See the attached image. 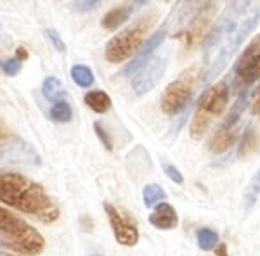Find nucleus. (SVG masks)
Wrapping results in <instances>:
<instances>
[{"label": "nucleus", "instance_id": "a211bd4d", "mask_svg": "<svg viewBox=\"0 0 260 256\" xmlns=\"http://www.w3.org/2000/svg\"><path fill=\"white\" fill-rule=\"evenodd\" d=\"M50 118L57 123H68L73 118V109H71L70 102L66 99H59L54 102V106L50 107Z\"/></svg>", "mask_w": 260, "mask_h": 256}, {"label": "nucleus", "instance_id": "72a5a7b5", "mask_svg": "<svg viewBox=\"0 0 260 256\" xmlns=\"http://www.w3.org/2000/svg\"><path fill=\"white\" fill-rule=\"evenodd\" d=\"M0 256H11V254H6V253H2V254H0Z\"/></svg>", "mask_w": 260, "mask_h": 256}, {"label": "nucleus", "instance_id": "c85d7f7f", "mask_svg": "<svg viewBox=\"0 0 260 256\" xmlns=\"http://www.w3.org/2000/svg\"><path fill=\"white\" fill-rule=\"evenodd\" d=\"M101 2L99 0H80V2H73L71 7L75 11H82V12H87V11H94L95 7H99Z\"/></svg>", "mask_w": 260, "mask_h": 256}, {"label": "nucleus", "instance_id": "a878e982", "mask_svg": "<svg viewBox=\"0 0 260 256\" xmlns=\"http://www.w3.org/2000/svg\"><path fill=\"white\" fill-rule=\"evenodd\" d=\"M44 33H45V36H47V39L50 40V44H52L54 47L59 50V52H62V50L66 49L64 42H62V39H61V35L56 30H52V28H45Z\"/></svg>", "mask_w": 260, "mask_h": 256}, {"label": "nucleus", "instance_id": "4468645a", "mask_svg": "<svg viewBox=\"0 0 260 256\" xmlns=\"http://www.w3.org/2000/svg\"><path fill=\"white\" fill-rule=\"evenodd\" d=\"M134 7H137V4H127V6H120V7L111 9L110 12L104 14L103 19H101V26L108 31H113V30H116V28H120L121 24L132 16Z\"/></svg>", "mask_w": 260, "mask_h": 256}, {"label": "nucleus", "instance_id": "9d476101", "mask_svg": "<svg viewBox=\"0 0 260 256\" xmlns=\"http://www.w3.org/2000/svg\"><path fill=\"white\" fill-rule=\"evenodd\" d=\"M215 9H217V6L213 2L203 4L201 9L196 12L194 18L191 19L189 26L180 33V36H182V40H184V44H186L187 49L194 47V45H198L200 42H203L205 39H207V30L212 23V18H213V14H215Z\"/></svg>", "mask_w": 260, "mask_h": 256}, {"label": "nucleus", "instance_id": "20e7f679", "mask_svg": "<svg viewBox=\"0 0 260 256\" xmlns=\"http://www.w3.org/2000/svg\"><path fill=\"white\" fill-rule=\"evenodd\" d=\"M229 85L228 82H219L201 95L196 111L192 115L189 132L192 138H201L210 127V123L219 115L224 113L229 102Z\"/></svg>", "mask_w": 260, "mask_h": 256}, {"label": "nucleus", "instance_id": "1a4fd4ad", "mask_svg": "<svg viewBox=\"0 0 260 256\" xmlns=\"http://www.w3.org/2000/svg\"><path fill=\"white\" fill-rule=\"evenodd\" d=\"M104 211H106L110 224L115 234L116 242L121 246H136L139 242V229L134 224V220L127 213L121 211L111 203H104Z\"/></svg>", "mask_w": 260, "mask_h": 256}, {"label": "nucleus", "instance_id": "c756f323", "mask_svg": "<svg viewBox=\"0 0 260 256\" xmlns=\"http://www.w3.org/2000/svg\"><path fill=\"white\" fill-rule=\"evenodd\" d=\"M251 113L255 116H260V85L257 87L255 90V99H253V104H251Z\"/></svg>", "mask_w": 260, "mask_h": 256}, {"label": "nucleus", "instance_id": "5701e85b", "mask_svg": "<svg viewBox=\"0 0 260 256\" xmlns=\"http://www.w3.org/2000/svg\"><path fill=\"white\" fill-rule=\"evenodd\" d=\"M260 196V168L257 170V173H255V177L251 178L250 186L246 187V192H245V206L246 208H251L255 203H257Z\"/></svg>", "mask_w": 260, "mask_h": 256}, {"label": "nucleus", "instance_id": "4be33fe9", "mask_svg": "<svg viewBox=\"0 0 260 256\" xmlns=\"http://www.w3.org/2000/svg\"><path fill=\"white\" fill-rule=\"evenodd\" d=\"M196 237H198V246L203 251L213 249V247L217 246V242H219V234L212 229H207V227H205V229H200L198 234H196Z\"/></svg>", "mask_w": 260, "mask_h": 256}, {"label": "nucleus", "instance_id": "6ab92c4d", "mask_svg": "<svg viewBox=\"0 0 260 256\" xmlns=\"http://www.w3.org/2000/svg\"><path fill=\"white\" fill-rule=\"evenodd\" d=\"M165 197H167L165 191H163V187H160L158 184H148V186L144 187V191H142V201H144V204L148 208H153V206H156V204L163 203Z\"/></svg>", "mask_w": 260, "mask_h": 256}, {"label": "nucleus", "instance_id": "f704fd0d", "mask_svg": "<svg viewBox=\"0 0 260 256\" xmlns=\"http://www.w3.org/2000/svg\"><path fill=\"white\" fill-rule=\"evenodd\" d=\"M94 256H101V254H94Z\"/></svg>", "mask_w": 260, "mask_h": 256}, {"label": "nucleus", "instance_id": "dca6fc26", "mask_svg": "<svg viewBox=\"0 0 260 256\" xmlns=\"http://www.w3.org/2000/svg\"><path fill=\"white\" fill-rule=\"evenodd\" d=\"M83 102H85L94 113H99V115L110 111V107H111V97L104 90L87 92L85 97H83Z\"/></svg>", "mask_w": 260, "mask_h": 256}, {"label": "nucleus", "instance_id": "cd10ccee", "mask_svg": "<svg viewBox=\"0 0 260 256\" xmlns=\"http://www.w3.org/2000/svg\"><path fill=\"white\" fill-rule=\"evenodd\" d=\"M163 171H165V175L172 180V182H175V184H182L184 182V177H182V173L177 170V166L165 163V165H163Z\"/></svg>", "mask_w": 260, "mask_h": 256}, {"label": "nucleus", "instance_id": "7c9ffc66", "mask_svg": "<svg viewBox=\"0 0 260 256\" xmlns=\"http://www.w3.org/2000/svg\"><path fill=\"white\" fill-rule=\"evenodd\" d=\"M11 132L7 130L6 127V123H4L2 120H0V142H4V140H7V138H11Z\"/></svg>", "mask_w": 260, "mask_h": 256}, {"label": "nucleus", "instance_id": "f257e3e1", "mask_svg": "<svg viewBox=\"0 0 260 256\" xmlns=\"http://www.w3.org/2000/svg\"><path fill=\"white\" fill-rule=\"evenodd\" d=\"M0 203L31 215L45 224L59 218V208L54 204L45 189L19 173H0Z\"/></svg>", "mask_w": 260, "mask_h": 256}, {"label": "nucleus", "instance_id": "2f4dec72", "mask_svg": "<svg viewBox=\"0 0 260 256\" xmlns=\"http://www.w3.org/2000/svg\"><path fill=\"white\" fill-rule=\"evenodd\" d=\"M16 57H18L19 61L28 59V50L24 47H18V49H16Z\"/></svg>", "mask_w": 260, "mask_h": 256}, {"label": "nucleus", "instance_id": "bb28decb", "mask_svg": "<svg viewBox=\"0 0 260 256\" xmlns=\"http://www.w3.org/2000/svg\"><path fill=\"white\" fill-rule=\"evenodd\" d=\"M94 130H95V133H98L99 140L103 142L104 148H106L108 151H111L113 149V142H111L110 135H108V132L104 130V127L101 125V121H94Z\"/></svg>", "mask_w": 260, "mask_h": 256}, {"label": "nucleus", "instance_id": "7ed1b4c3", "mask_svg": "<svg viewBox=\"0 0 260 256\" xmlns=\"http://www.w3.org/2000/svg\"><path fill=\"white\" fill-rule=\"evenodd\" d=\"M156 21H158L156 11L146 12L136 23H132L121 33L113 36L106 45V59L118 64V62L128 59L130 56L139 52L142 45L146 44V36H148L149 30L156 24Z\"/></svg>", "mask_w": 260, "mask_h": 256}, {"label": "nucleus", "instance_id": "423d86ee", "mask_svg": "<svg viewBox=\"0 0 260 256\" xmlns=\"http://www.w3.org/2000/svg\"><path fill=\"white\" fill-rule=\"evenodd\" d=\"M260 21V7H257V9H251L246 12V16L241 19L240 26H238V30L233 33V36L225 42L224 45L219 49V52H217L215 59H213V62L210 64V71H208L207 75H205V78L207 80H212L215 78L217 75H219V71H222V68H224L225 64L229 62V59L233 57V54L236 52L238 47L245 42L246 36L250 35L251 30H253L255 26H257V23Z\"/></svg>", "mask_w": 260, "mask_h": 256}, {"label": "nucleus", "instance_id": "473e14b6", "mask_svg": "<svg viewBox=\"0 0 260 256\" xmlns=\"http://www.w3.org/2000/svg\"><path fill=\"white\" fill-rule=\"evenodd\" d=\"M215 253H217V256H228V247H225V244H220L215 249Z\"/></svg>", "mask_w": 260, "mask_h": 256}, {"label": "nucleus", "instance_id": "aec40b11", "mask_svg": "<svg viewBox=\"0 0 260 256\" xmlns=\"http://www.w3.org/2000/svg\"><path fill=\"white\" fill-rule=\"evenodd\" d=\"M71 78L78 87H83V89H87V87H90L94 83V73L85 64H75L71 68Z\"/></svg>", "mask_w": 260, "mask_h": 256}, {"label": "nucleus", "instance_id": "b1692460", "mask_svg": "<svg viewBox=\"0 0 260 256\" xmlns=\"http://www.w3.org/2000/svg\"><path fill=\"white\" fill-rule=\"evenodd\" d=\"M255 145H257V135H255V132L251 128H248L245 132V135L241 138V144H240V158H245L248 156L251 151L255 149Z\"/></svg>", "mask_w": 260, "mask_h": 256}, {"label": "nucleus", "instance_id": "6e6552de", "mask_svg": "<svg viewBox=\"0 0 260 256\" xmlns=\"http://www.w3.org/2000/svg\"><path fill=\"white\" fill-rule=\"evenodd\" d=\"M40 163L37 149L23 138L11 137L0 142V166H37Z\"/></svg>", "mask_w": 260, "mask_h": 256}, {"label": "nucleus", "instance_id": "412c9836", "mask_svg": "<svg viewBox=\"0 0 260 256\" xmlns=\"http://www.w3.org/2000/svg\"><path fill=\"white\" fill-rule=\"evenodd\" d=\"M42 94L47 99H54V100L62 99L64 92H61V80L56 77H47L44 80V83H42Z\"/></svg>", "mask_w": 260, "mask_h": 256}, {"label": "nucleus", "instance_id": "f8f14e48", "mask_svg": "<svg viewBox=\"0 0 260 256\" xmlns=\"http://www.w3.org/2000/svg\"><path fill=\"white\" fill-rule=\"evenodd\" d=\"M165 36H167V28H160L158 31H154L153 35L146 40V44L142 45L139 52L136 54V57H134L127 66H125V69H123L125 77H128V75H132V73H136V71L144 68V66L151 61V56L154 54V50L163 44Z\"/></svg>", "mask_w": 260, "mask_h": 256}, {"label": "nucleus", "instance_id": "f03ea898", "mask_svg": "<svg viewBox=\"0 0 260 256\" xmlns=\"http://www.w3.org/2000/svg\"><path fill=\"white\" fill-rule=\"evenodd\" d=\"M0 242L14 253L23 256H39L45 247V239L35 227L26 224L0 206Z\"/></svg>", "mask_w": 260, "mask_h": 256}, {"label": "nucleus", "instance_id": "393cba45", "mask_svg": "<svg viewBox=\"0 0 260 256\" xmlns=\"http://www.w3.org/2000/svg\"><path fill=\"white\" fill-rule=\"evenodd\" d=\"M23 68V61H19L18 57H7V59L0 61V69L7 75V77H16Z\"/></svg>", "mask_w": 260, "mask_h": 256}, {"label": "nucleus", "instance_id": "0eeeda50", "mask_svg": "<svg viewBox=\"0 0 260 256\" xmlns=\"http://www.w3.org/2000/svg\"><path fill=\"white\" fill-rule=\"evenodd\" d=\"M260 78V35L253 36L234 68V90H246Z\"/></svg>", "mask_w": 260, "mask_h": 256}, {"label": "nucleus", "instance_id": "ddd939ff", "mask_svg": "<svg viewBox=\"0 0 260 256\" xmlns=\"http://www.w3.org/2000/svg\"><path fill=\"white\" fill-rule=\"evenodd\" d=\"M149 224L160 230H170L175 229L179 224L177 211L169 203H160L153 213L149 215Z\"/></svg>", "mask_w": 260, "mask_h": 256}, {"label": "nucleus", "instance_id": "2eb2a0df", "mask_svg": "<svg viewBox=\"0 0 260 256\" xmlns=\"http://www.w3.org/2000/svg\"><path fill=\"white\" fill-rule=\"evenodd\" d=\"M248 99H250V90H243L240 94V97H238V100L234 102V106L231 107L229 115L225 116V120L222 121V125L219 128H224V130H236V125L238 121H240L243 111H245L246 104H248Z\"/></svg>", "mask_w": 260, "mask_h": 256}, {"label": "nucleus", "instance_id": "39448f33", "mask_svg": "<svg viewBox=\"0 0 260 256\" xmlns=\"http://www.w3.org/2000/svg\"><path fill=\"white\" fill-rule=\"evenodd\" d=\"M201 80V68L200 66H191L186 71L179 75L177 80L170 83L163 92L161 97V111L169 116L179 115L180 111L187 107L192 94L196 90V85Z\"/></svg>", "mask_w": 260, "mask_h": 256}, {"label": "nucleus", "instance_id": "9b49d317", "mask_svg": "<svg viewBox=\"0 0 260 256\" xmlns=\"http://www.w3.org/2000/svg\"><path fill=\"white\" fill-rule=\"evenodd\" d=\"M167 68L165 57H153L142 69L137 71V75L132 78V89L137 95H142L151 89H154L160 78L163 77Z\"/></svg>", "mask_w": 260, "mask_h": 256}, {"label": "nucleus", "instance_id": "f3484780", "mask_svg": "<svg viewBox=\"0 0 260 256\" xmlns=\"http://www.w3.org/2000/svg\"><path fill=\"white\" fill-rule=\"evenodd\" d=\"M234 140H236V130H224V128H219L215 132V135L212 137L210 144H208V148H210L212 153L219 154V153H225L231 145L234 144Z\"/></svg>", "mask_w": 260, "mask_h": 256}]
</instances>
